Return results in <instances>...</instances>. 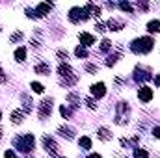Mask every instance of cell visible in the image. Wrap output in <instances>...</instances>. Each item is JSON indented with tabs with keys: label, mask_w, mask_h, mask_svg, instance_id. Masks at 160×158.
Instances as JSON below:
<instances>
[{
	"label": "cell",
	"mask_w": 160,
	"mask_h": 158,
	"mask_svg": "<svg viewBox=\"0 0 160 158\" xmlns=\"http://www.w3.org/2000/svg\"><path fill=\"white\" fill-rule=\"evenodd\" d=\"M13 143L19 147V151L28 153V151H32V147H34V136H32V134H26L24 138H17Z\"/></svg>",
	"instance_id": "cell-2"
},
{
	"label": "cell",
	"mask_w": 160,
	"mask_h": 158,
	"mask_svg": "<svg viewBox=\"0 0 160 158\" xmlns=\"http://www.w3.org/2000/svg\"><path fill=\"white\" fill-rule=\"evenodd\" d=\"M153 49V41L149 37H142V39H136L132 43V50L134 52H149Z\"/></svg>",
	"instance_id": "cell-1"
},
{
	"label": "cell",
	"mask_w": 160,
	"mask_h": 158,
	"mask_svg": "<svg viewBox=\"0 0 160 158\" xmlns=\"http://www.w3.org/2000/svg\"><path fill=\"white\" fill-rule=\"evenodd\" d=\"M58 132H60L63 138H67V140H73V138H75V132H73V128H69V126H60Z\"/></svg>",
	"instance_id": "cell-8"
},
{
	"label": "cell",
	"mask_w": 160,
	"mask_h": 158,
	"mask_svg": "<svg viewBox=\"0 0 160 158\" xmlns=\"http://www.w3.org/2000/svg\"><path fill=\"white\" fill-rule=\"evenodd\" d=\"M58 58H61V60H67V58H69V54L65 52V50H58Z\"/></svg>",
	"instance_id": "cell-26"
},
{
	"label": "cell",
	"mask_w": 160,
	"mask_h": 158,
	"mask_svg": "<svg viewBox=\"0 0 160 158\" xmlns=\"http://www.w3.org/2000/svg\"><path fill=\"white\" fill-rule=\"evenodd\" d=\"M43 143H45V149L50 153V155H58V145H56L54 140H50L49 136H45L43 138Z\"/></svg>",
	"instance_id": "cell-5"
},
{
	"label": "cell",
	"mask_w": 160,
	"mask_h": 158,
	"mask_svg": "<svg viewBox=\"0 0 160 158\" xmlns=\"http://www.w3.org/2000/svg\"><path fill=\"white\" fill-rule=\"evenodd\" d=\"M155 84H157V86H160V76H157V78H155Z\"/></svg>",
	"instance_id": "cell-31"
},
{
	"label": "cell",
	"mask_w": 160,
	"mask_h": 158,
	"mask_svg": "<svg viewBox=\"0 0 160 158\" xmlns=\"http://www.w3.org/2000/svg\"><path fill=\"white\" fill-rule=\"evenodd\" d=\"M112 138V134L108 132L106 128H99V140H103V141H108Z\"/></svg>",
	"instance_id": "cell-15"
},
{
	"label": "cell",
	"mask_w": 160,
	"mask_h": 158,
	"mask_svg": "<svg viewBox=\"0 0 160 158\" xmlns=\"http://www.w3.org/2000/svg\"><path fill=\"white\" fill-rule=\"evenodd\" d=\"M153 134H155L157 138H160V126H158V128H155V130H153Z\"/></svg>",
	"instance_id": "cell-29"
},
{
	"label": "cell",
	"mask_w": 160,
	"mask_h": 158,
	"mask_svg": "<svg viewBox=\"0 0 160 158\" xmlns=\"http://www.w3.org/2000/svg\"><path fill=\"white\" fill-rule=\"evenodd\" d=\"M50 110H52V101H50V99H45V101L39 104V115L47 117L50 113Z\"/></svg>",
	"instance_id": "cell-4"
},
{
	"label": "cell",
	"mask_w": 160,
	"mask_h": 158,
	"mask_svg": "<svg viewBox=\"0 0 160 158\" xmlns=\"http://www.w3.org/2000/svg\"><path fill=\"white\" fill-rule=\"evenodd\" d=\"M86 104H88L91 110H93V108H97V102L93 101V99H86Z\"/></svg>",
	"instance_id": "cell-23"
},
{
	"label": "cell",
	"mask_w": 160,
	"mask_h": 158,
	"mask_svg": "<svg viewBox=\"0 0 160 158\" xmlns=\"http://www.w3.org/2000/svg\"><path fill=\"white\" fill-rule=\"evenodd\" d=\"M134 158H147V153L143 151V149H138V151L134 153Z\"/></svg>",
	"instance_id": "cell-19"
},
{
	"label": "cell",
	"mask_w": 160,
	"mask_h": 158,
	"mask_svg": "<svg viewBox=\"0 0 160 158\" xmlns=\"http://www.w3.org/2000/svg\"><path fill=\"white\" fill-rule=\"evenodd\" d=\"M0 82H6V76L2 74V71H0Z\"/></svg>",
	"instance_id": "cell-30"
},
{
	"label": "cell",
	"mask_w": 160,
	"mask_h": 158,
	"mask_svg": "<svg viewBox=\"0 0 160 158\" xmlns=\"http://www.w3.org/2000/svg\"><path fill=\"white\" fill-rule=\"evenodd\" d=\"M91 93L95 95V97H104V93H106L104 84H95V86H91Z\"/></svg>",
	"instance_id": "cell-7"
},
{
	"label": "cell",
	"mask_w": 160,
	"mask_h": 158,
	"mask_svg": "<svg viewBox=\"0 0 160 158\" xmlns=\"http://www.w3.org/2000/svg\"><path fill=\"white\" fill-rule=\"evenodd\" d=\"M106 26L110 30H115V32H119L121 28H123V22H119V21H114V19H110V21L106 22Z\"/></svg>",
	"instance_id": "cell-12"
},
{
	"label": "cell",
	"mask_w": 160,
	"mask_h": 158,
	"mask_svg": "<svg viewBox=\"0 0 160 158\" xmlns=\"http://www.w3.org/2000/svg\"><path fill=\"white\" fill-rule=\"evenodd\" d=\"M22 119H24V112H21V110H15V112L11 113V121H13L15 125L22 123Z\"/></svg>",
	"instance_id": "cell-11"
},
{
	"label": "cell",
	"mask_w": 160,
	"mask_h": 158,
	"mask_svg": "<svg viewBox=\"0 0 160 158\" xmlns=\"http://www.w3.org/2000/svg\"><path fill=\"white\" fill-rule=\"evenodd\" d=\"M138 97L142 99V101L149 102L151 99H153V91H151L149 88H142V89H140V91H138Z\"/></svg>",
	"instance_id": "cell-6"
},
{
	"label": "cell",
	"mask_w": 160,
	"mask_h": 158,
	"mask_svg": "<svg viewBox=\"0 0 160 158\" xmlns=\"http://www.w3.org/2000/svg\"><path fill=\"white\" fill-rule=\"evenodd\" d=\"M80 41H82V45H84V47H89V45L95 43V37L89 35V34H80Z\"/></svg>",
	"instance_id": "cell-10"
},
{
	"label": "cell",
	"mask_w": 160,
	"mask_h": 158,
	"mask_svg": "<svg viewBox=\"0 0 160 158\" xmlns=\"http://www.w3.org/2000/svg\"><path fill=\"white\" fill-rule=\"evenodd\" d=\"M36 73L49 74V73H50V67H49V65H45V63H37V65H36Z\"/></svg>",
	"instance_id": "cell-14"
},
{
	"label": "cell",
	"mask_w": 160,
	"mask_h": 158,
	"mask_svg": "<svg viewBox=\"0 0 160 158\" xmlns=\"http://www.w3.org/2000/svg\"><path fill=\"white\" fill-rule=\"evenodd\" d=\"M4 156H6V158H17V155H15L13 151H6V153H4Z\"/></svg>",
	"instance_id": "cell-28"
},
{
	"label": "cell",
	"mask_w": 160,
	"mask_h": 158,
	"mask_svg": "<svg viewBox=\"0 0 160 158\" xmlns=\"http://www.w3.org/2000/svg\"><path fill=\"white\" fill-rule=\"evenodd\" d=\"M80 145L84 149H89L91 147V141H89V138H80Z\"/></svg>",
	"instance_id": "cell-17"
},
{
	"label": "cell",
	"mask_w": 160,
	"mask_h": 158,
	"mask_svg": "<svg viewBox=\"0 0 160 158\" xmlns=\"http://www.w3.org/2000/svg\"><path fill=\"white\" fill-rule=\"evenodd\" d=\"M110 47H112V43L108 41V39H104V41H103V45H101V49H103V50H108Z\"/></svg>",
	"instance_id": "cell-25"
},
{
	"label": "cell",
	"mask_w": 160,
	"mask_h": 158,
	"mask_svg": "<svg viewBox=\"0 0 160 158\" xmlns=\"http://www.w3.org/2000/svg\"><path fill=\"white\" fill-rule=\"evenodd\" d=\"M24 58H26V50L22 49V47H21V49H17V50H15V60H17V61H22Z\"/></svg>",
	"instance_id": "cell-16"
},
{
	"label": "cell",
	"mask_w": 160,
	"mask_h": 158,
	"mask_svg": "<svg viewBox=\"0 0 160 158\" xmlns=\"http://www.w3.org/2000/svg\"><path fill=\"white\" fill-rule=\"evenodd\" d=\"M60 113H61V115H63V117H69V115H71V112H69V108H65V106H61V108H60Z\"/></svg>",
	"instance_id": "cell-22"
},
{
	"label": "cell",
	"mask_w": 160,
	"mask_h": 158,
	"mask_svg": "<svg viewBox=\"0 0 160 158\" xmlns=\"http://www.w3.org/2000/svg\"><path fill=\"white\" fill-rule=\"evenodd\" d=\"M76 56H78V58H86V56H88L86 49H80V47H78V49H76Z\"/></svg>",
	"instance_id": "cell-20"
},
{
	"label": "cell",
	"mask_w": 160,
	"mask_h": 158,
	"mask_svg": "<svg viewBox=\"0 0 160 158\" xmlns=\"http://www.w3.org/2000/svg\"><path fill=\"white\" fill-rule=\"evenodd\" d=\"M147 30H149L151 34H158L160 32V21H151L149 24H147Z\"/></svg>",
	"instance_id": "cell-13"
},
{
	"label": "cell",
	"mask_w": 160,
	"mask_h": 158,
	"mask_svg": "<svg viewBox=\"0 0 160 158\" xmlns=\"http://www.w3.org/2000/svg\"><path fill=\"white\" fill-rule=\"evenodd\" d=\"M0 117H2V115H0Z\"/></svg>",
	"instance_id": "cell-33"
},
{
	"label": "cell",
	"mask_w": 160,
	"mask_h": 158,
	"mask_svg": "<svg viewBox=\"0 0 160 158\" xmlns=\"http://www.w3.org/2000/svg\"><path fill=\"white\" fill-rule=\"evenodd\" d=\"M21 39H22V34H21V32H15V34L13 35H11V41H21Z\"/></svg>",
	"instance_id": "cell-21"
},
{
	"label": "cell",
	"mask_w": 160,
	"mask_h": 158,
	"mask_svg": "<svg viewBox=\"0 0 160 158\" xmlns=\"http://www.w3.org/2000/svg\"><path fill=\"white\" fill-rule=\"evenodd\" d=\"M86 69H88L89 73H97V65H91V63H88V65H86Z\"/></svg>",
	"instance_id": "cell-27"
},
{
	"label": "cell",
	"mask_w": 160,
	"mask_h": 158,
	"mask_svg": "<svg viewBox=\"0 0 160 158\" xmlns=\"http://www.w3.org/2000/svg\"><path fill=\"white\" fill-rule=\"evenodd\" d=\"M69 19H71L73 22H76L78 19H88V13H86V9H80V7H73V9L69 11Z\"/></svg>",
	"instance_id": "cell-3"
},
{
	"label": "cell",
	"mask_w": 160,
	"mask_h": 158,
	"mask_svg": "<svg viewBox=\"0 0 160 158\" xmlns=\"http://www.w3.org/2000/svg\"><path fill=\"white\" fill-rule=\"evenodd\" d=\"M50 9H52V4H39V6L36 7V11H37V15H39V17H43L45 13H49Z\"/></svg>",
	"instance_id": "cell-9"
},
{
	"label": "cell",
	"mask_w": 160,
	"mask_h": 158,
	"mask_svg": "<svg viewBox=\"0 0 160 158\" xmlns=\"http://www.w3.org/2000/svg\"><path fill=\"white\" fill-rule=\"evenodd\" d=\"M32 89H34L36 93H43V91H45V89H43V86L37 84V82H32Z\"/></svg>",
	"instance_id": "cell-18"
},
{
	"label": "cell",
	"mask_w": 160,
	"mask_h": 158,
	"mask_svg": "<svg viewBox=\"0 0 160 158\" xmlns=\"http://www.w3.org/2000/svg\"><path fill=\"white\" fill-rule=\"evenodd\" d=\"M119 7H121V9H125V11H132L130 4H127V2H121V4H119Z\"/></svg>",
	"instance_id": "cell-24"
},
{
	"label": "cell",
	"mask_w": 160,
	"mask_h": 158,
	"mask_svg": "<svg viewBox=\"0 0 160 158\" xmlns=\"http://www.w3.org/2000/svg\"><path fill=\"white\" fill-rule=\"evenodd\" d=\"M88 158H101V156H99V155H89Z\"/></svg>",
	"instance_id": "cell-32"
}]
</instances>
